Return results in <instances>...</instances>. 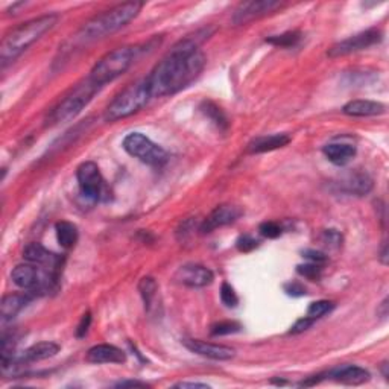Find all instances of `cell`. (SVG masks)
Wrapping results in <instances>:
<instances>
[{"mask_svg":"<svg viewBox=\"0 0 389 389\" xmlns=\"http://www.w3.org/2000/svg\"><path fill=\"white\" fill-rule=\"evenodd\" d=\"M209 35V30L202 29L195 35L180 40L152 68V72L146 76L152 97L178 93L201 75L205 67V57L200 50V46Z\"/></svg>","mask_w":389,"mask_h":389,"instance_id":"1","label":"cell"},{"mask_svg":"<svg viewBox=\"0 0 389 389\" xmlns=\"http://www.w3.org/2000/svg\"><path fill=\"white\" fill-rule=\"evenodd\" d=\"M57 14L41 15V17L23 23V25L14 28L11 32H8L3 37L2 44H0V59H2V66L5 67L8 63L19 58L29 46H32L35 41L40 40L46 32H49V30L57 25Z\"/></svg>","mask_w":389,"mask_h":389,"instance_id":"2","label":"cell"},{"mask_svg":"<svg viewBox=\"0 0 389 389\" xmlns=\"http://www.w3.org/2000/svg\"><path fill=\"white\" fill-rule=\"evenodd\" d=\"M142 8V2H126L114 6L102 14L95 15L76 34V40L81 43H88L117 32L119 29L126 26L129 21L137 17Z\"/></svg>","mask_w":389,"mask_h":389,"instance_id":"3","label":"cell"},{"mask_svg":"<svg viewBox=\"0 0 389 389\" xmlns=\"http://www.w3.org/2000/svg\"><path fill=\"white\" fill-rule=\"evenodd\" d=\"M151 99L152 95L148 79L143 78L135 81L122 90L106 106L105 119L108 122H116L133 116L137 111H140L143 106H146Z\"/></svg>","mask_w":389,"mask_h":389,"instance_id":"4","label":"cell"},{"mask_svg":"<svg viewBox=\"0 0 389 389\" xmlns=\"http://www.w3.org/2000/svg\"><path fill=\"white\" fill-rule=\"evenodd\" d=\"M139 52L140 49L137 46H125V48H117L108 52L91 68L88 79L95 82L97 87L114 81L131 67Z\"/></svg>","mask_w":389,"mask_h":389,"instance_id":"5","label":"cell"},{"mask_svg":"<svg viewBox=\"0 0 389 389\" xmlns=\"http://www.w3.org/2000/svg\"><path fill=\"white\" fill-rule=\"evenodd\" d=\"M99 88L101 87H97L96 84L91 82L90 79L76 86L70 93L64 99H61L59 104L52 110V113L49 114L50 124H64V122L75 119L90 104Z\"/></svg>","mask_w":389,"mask_h":389,"instance_id":"6","label":"cell"},{"mask_svg":"<svg viewBox=\"0 0 389 389\" xmlns=\"http://www.w3.org/2000/svg\"><path fill=\"white\" fill-rule=\"evenodd\" d=\"M122 146L131 157L154 167L163 166L167 162V158H169L167 152L162 146H158L157 143L152 142L149 137L142 133L128 134L124 139Z\"/></svg>","mask_w":389,"mask_h":389,"instance_id":"7","label":"cell"},{"mask_svg":"<svg viewBox=\"0 0 389 389\" xmlns=\"http://www.w3.org/2000/svg\"><path fill=\"white\" fill-rule=\"evenodd\" d=\"M382 38H383L382 30L377 28H371V29L363 30V32L353 35V37H348V38H345V40H342L334 46H332V49H329V53H327V55H329L330 58L345 57V55H350V53L368 49V48H371V46L379 44L380 41H382Z\"/></svg>","mask_w":389,"mask_h":389,"instance_id":"8","label":"cell"},{"mask_svg":"<svg viewBox=\"0 0 389 389\" xmlns=\"http://www.w3.org/2000/svg\"><path fill=\"white\" fill-rule=\"evenodd\" d=\"M76 178H78V186L84 198L95 202L101 200L105 190V180L96 163H82L76 171Z\"/></svg>","mask_w":389,"mask_h":389,"instance_id":"9","label":"cell"},{"mask_svg":"<svg viewBox=\"0 0 389 389\" xmlns=\"http://www.w3.org/2000/svg\"><path fill=\"white\" fill-rule=\"evenodd\" d=\"M281 6H283V3L276 2V0H251V2H242L236 8L233 21L236 25H245L248 21L260 19L263 15H268L280 10Z\"/></svg>","mask_w":389,"mask_h":389,"instance_id":"10","label":"cell"},{"mask_svg":"<svg viewBox=\"0 0 389 389\" xmlns=\"http://www.w3.org/2000/svg\"><path fill=\"white\" fill-rule=\"evenodd\" d=\"M242 215V210L239 207H236L233 204H220L216 209H213L210 211V215L202 220V224L200 225V231L202 234H209L211 231L218 230L220 227L230 225L236 222Z\"/></svg>","mask_w":389,"mask_h":389,"instance_id":"11","label":"cell"},{"mask_svg":"<svg viewBox=\"0 0 389 389\" xmlns=\"http://www.w3.org/2000/svg\"><path fill=\"white\" fill-rule=\"evenodd\" d=\"M175 280L187 287H205L213 283L215 276L207 266L198 263L182 265L175 274Z\"/></svg>","mask_w":389,"mask_h":389,"instance_id":"12","label":"cell"},{"mask_svg":"<svg viewBox=\"0 0 389 389\" xmlns=\"http://www.w3.org/2000/svg\"><path fill=\"white\" fill-rule=\"evenodd\" d=\"M182 344L192 353H196L204 357H209L213 361H230L236 356L234 348L220 345V344H211V342H205L200 339H184Z\"/></svg>","mask_w":389,"mask_h":389,"instance_id":"13","label":"cell"},{"mask_svg":"<svg viewBox=\"0 0 389 389\" xmlns=\"http://www.w3.org/2000/svg\"><path fill=\"white\" fill-rule=\"evenodd\" d=\"M325 377H332L334 382L344 385L357 386L367 383L371 379V374L365 368L356 367V365H341V367H336L330 370L329 372H325Z\"/></svg>","mask_w":389,"mask_h":389,"instance_id":"14","label":"cell"},{"mask_svg":"<svg viewBox=\"0 0 389 389\" xmlns=\"http://www.w3.org/2000/svg\"><path fill=\"white\" fill-rule=\"evenodd\" d=\"M23 258L26 262L37 265V266H48V269L55 271L57 268H59V257L52 254L50 251L46 249L41 243H28L23 249Z\"/></svg>","mask_w":389,"mask_h":389,"instance_id":"15","label":"cell"},{"mask_svg":"<svg viewBox=\"0 0 389 389\" xmlns=\"http://www.w3.org/2000/svg\"><path fill=\"white\" fill-rule=\"evenodd\" d=\"M87 362L90 363H124L126 361L125 353L122 352L120 348L110 345V344H99L91 347L87 356H86Z\"/></svg>","mask_w":389,"mask_h":389,"instance_id":"16","label":"cell"},{"mask_svg":"<svg viewBox=\"0 0 389 389\" xmlns=\"http://www.w3.org/2000/svg\"><path fill=\"white\" fill-rule=\"evenodd\" d=\"M34 292H26V294H11L5 295L0 303V316L2 321H11L17 316L20 312L28 306V303L32 300Z\"/></svg>","mask_w":389,"mask_h":389,"instance_id":"17","label":"cell"},{"mask_svg":"<svg viewBox=\"0 0 389 389\" xmlns=\"http://www.w3.org/2000/svg\"><path fill=\"white\" fill-rule=\"evenodd\" d=\"M386 111V106L376 101H365V99H356L344 105L342 113L352 117H371L379 116Z\"/></svg>","mask_w":389,"mask_h":389,"instance_id":"18","label":"cell"},{"mask_svg":"<svg viewBox=\"0 0 389 389\" xmlns=\"http://www.w3.org/2000/svg\"><path fill=\"white\" fill-rule=\"evenodd\" d=\"M291 143V135L287 134H272L257 137L256 140L248 144L249 154H263V152H271L280 148H285L286 144Z\"/></svg>","mask_w":389,"mask_h":389,"instance_id":"19","label":"cell"},{"mask_svg":"<svg viewBox=\"0 0 389 389\" xmlns=\"http://www.w3.org/2000/svg\"><path fill=\"white\" fill-rule=\"evenodd\" d=\"M59 353V345L55 342H38L32 347L25 350L21 354H19L20 361L23 363H30V362H41L50 357L57 356Z\"/></svg>","mask_w":389,"mask_h":389,"instance_id":"20","label":"cell"},{"mask_svg":"<svg viewBox=\"0 0 389 389\" xmlns=\"http://www.w3.org/2000/svg\"><path fill=\"white\" fill-rule=\"evenodd\" d=\"M323 152L333 164L345 166L354 158L356 146L348 143H329L323 148Z\"/></svg>","mask_w":389,"mask_h":389,"instance_id":"21","label":"cell"},{"mask_svg":"<svg viewBox=\"0 0 389 389\" xmlns=\"http://www.w3.org/2000/svg\"><path fill=\"white\" fill-rule=\"evenodd\" d=\"M341 186L347 193L362 196V195H367L371 192L372 180L367 173L356 172V173H350L344 181H341Z\"/></svg>","mask_w":389,"mask_h":389,"instance_id":"22","label":"cell"},{"mask_svg":"<svg viewBox=\"0 0 389 389\" xmlns=\"http://www.w3.org/2000/svg\"><path fill=\"white\" fill-rule=\"evenodd\" d=\"M55 231H57L58 243L64 249L73 248L76 245V242H78V238H79L78 228H76V225H73L72 222L61 220V222H58L55 225Z\"/></svg>","mask_w":389,"mask_h":389,"instance_id":"23","label":"cell"},{"mask_svg":"<svg viewBox=\"0 0 389 389\" xmlns=\"http://www.w3.org/2000/svg\"><path fill=\"white\" fill-rule=\"evenodd\" d=\"M201 111L220 129V131H227V129H228V119L224 114V111L220 110L216 104H213L210 101H204L201 104Z\"/></svg>","mask_w":389,"mask_h":389,"instance_id":"24","label":"cell"},{"mask_svg":"<svg viewBox=\"0 0 389 389\" xmlns=\"http://www.w3.org/2000/svg\"><path fill=\"white\" fill-rule=\"evenodd\" d=\"M301 40V32L298 30H289L281 35H274L266 38V43H269L272 46H277V48H294L300 43Z\"/></svg>","mask_w":389,"mask_h":389,"instance_id":"25","label":"cell"},{"mask_svg":"<svg viewBox=\"0 0 389 389\" xmlns=\"http://www.w3.org/2000/svg\"><path fill=\"white\" fill-rule=\"evenodd\" d=\"M139 291H140L144 306L149 307L152 300H154L155 292H157V281L152 277H143L139 283Z\"/></svg>","mask_w":389,"mask_h":389,"instance_id":"26","label":"cell"},{"mask_svg":"<svg viewBox=\"0 0 389 389\" xmlns=\"http://www.w3.org/2000/svg\"><path fill=\"white\" fill-rule=\"evenodd\" d=\"M334 309V303L333 301H327V300H319L312 303L309 309H307V316L314 318L315 321L319 318H323L324 315L330 314V312Z\"/></svg>","mask_w":389,"mask_h":389,"instance_id":"27","label":"cell"},{"mask_svg":"<svg viewBox=\"0 0 389 389\" xmlns=\"http://www.w3.org/2000/svg\"><path fill=\"white\" fill-rule=\"evenodd\" d=\"M242 330V325L238 321H220L211 325L213 336H225V334L239 333Z\"/></svg>","mask_w":389,"mask_h":389,"instance_id":"28","label":"cell"},{"mask_svg":"<svg viewBox=\"0 0 389 389\" xmlns=\"http://www.w3.org/2000/svg\"><path fill=\"white\" fill-rule=\"evenodd\" d=\"M296 272L300 274L301 277L307 278L310 281H316L321 278L323 276V266L318 263H304V265H298L296 266Z\"/></svg>","mask_w":389,"mask_h":389,"instance_id":"29","label":"cell"},{"mask_svg":"<svg viewBox=\"0 0 389 389\" xmlns=\"http://www.w3.org/2000/svg\"><path fill=\"white\" fill-rule=\"evenodd\" d=\"M220 301H222L227 307H236L239 304L238 294L234 292L231 285H228L227 281L220 286Z\"/></svg>","mask_w":389,"mask_h":389,"instance_id":"30","label":"cell"},{"mask_svg":"<svg viewBox=\"0 0 389 389\" xmlns=\"http://www.w3.org/2000/svg\"><path fill=\"white\" fill-rule=\"evenodd\" d=\"M258 231H260L263 238L277 239L281 236V227L277 222H272V220H266V222L260 224V227H258Z\"/></svg>","mask_w":389,"mask_h":389,"instance_id":"31","label":"cell"},{"mask_svg":"<svg viewBox=\"0 0 389 389\" xmlns=\"http://www.w3.org/2000/svg\"><path fill=\"white\" fill-rule=\"evenodd\" d=\"M236 247H238V249L242 251V253H249V251H253L258 247V242L253 238V236L243 234L238 239V242H236Z\"/></svg>","mask_w":389,"mask_h":389,"instance_id":"32","label":"cell"},{"mask_svg":"<svg viewBox=\"0 0 389 389\" xmlns=\"http://www.w3.org/2000/svg\"><path fill=\"white\" fill-rule=\"evenodd\" d=\"M315 324V319L314 318H310V316H304V318H301V319H298V321H296L294 325H292V329H291V334H300V333H303V332H306V330H309L312 325Z\"/></svg>","mask_w":389,"mask_h":389,"instance_id":"33","label":"cell"},{"mask_svg":"<svg viewBox=\"0 0 389 389\" xmlns=\"http://www.w3.org/2000/svg\"><path fill=\"white\" fill-rule=\"evenodd\" d=\"M303 257L307 258L310 263L323 265L327 262V256L324 253H321V251H316V249H304Z\"/></svg>","mask_w":389,"mask_h":389,"instance_id":"34","label":"cell"},{"mask_svg":"<svg viewBox=\"0 0 389 389\" xmlns=\"http://www.w3.org/2000/svg\"><path fill=\"white\" fill-rule=\"evenodd\" d=\"M285 292L289 296H303V295L307 294L306 287H304L301 283H298V281H289V283H286L285 285Z\"/></svg>","mask_w":389,"mask_h":389,"instance_id":"35","label":"cell"},{"mask_svg":"<svg viewBox=\"0 0 389 389\" xmlns=\"http://www.w3.org/2000/svg\"><path fill=\"white\" fill-rule=\"evenodd\" d=\"M324 242L327 243V245H330V247H339L341 245V242H342V236L339 231L336 230H327L324 233Z\"/></svg>","mask_w":389,"mask_h":389,"instance_id":"36","label":"cell"},{"mask_svg":"<svg viewBox=\"0 0 389 389\" xmlns=\"http://www.w3.org/2000/svg\"><path fill=\"white\" fill-rule=\"evenodd\" d=\"M90 324H91V314H90V312H87V314L82 315V318H81V323L78 325V329H76V336H78V338L86 336Z\"/></svg>","mask_w":389,"mask_h":389,"instance_id":"37","label":"cell"},{"mask_svg":"<svg viewBox=\"0 0 389 389\" xmlns=\"http://www.w3.org/2000/svg\"><path fill=\"white\" fill-rule=\"evenodd\" d=\"M117 388H148L149 385L143 382H137V380H124V382L116 383Z\"/></svg>","mask_w":389,"mask_h":389,"instance_id":"38","label":"cell"},{"mask_svg":"<svg viewBox=\"0 0 389 389\" xmlns=\"http://www.w3.org/2000/svg\"><path fill=\"white\" fill-rule=\"evenodd\" d=\"M173 386L175 388H210L207 383H198V382H180Z\"/></svg>","mask_w":389,"mask_h":389,"instance_id":"39","label":"cell"}]
</instances>
